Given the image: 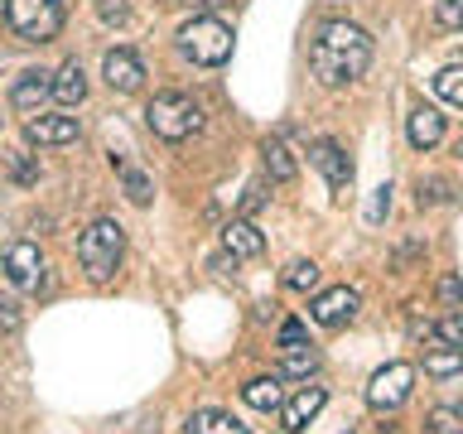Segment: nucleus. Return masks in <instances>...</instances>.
I'll list each match as a JSON object with an SVG mask.
<instances>
[{
  "label": "nucleus",
  "instance_id": "nucleus-1",
  "mask_svg": "<svg viewBox=\"0 0 463 434\" xmlns=\"http://www.w3.org/2000/svg\"><path fill=\"white\" fill-rule=\"evenodd\" d=\"M309 68H314V78L324 87L357 82L362 72L372 68V34L357 29V24H347V20L324 24L318 39H314V49H309Z\"/></svg>",
  "mask_w": 463,
  "mask_h": 434
},
{
  "label": "nucleus",
  "instance_id": "nucleus-2",
  "mask_svg": "<svg viewBox=\"0 0 463 434\" xmlns=\"http://www.w3.org/2000/svg\"><path fill=\"white\" fill-rule=\"evenodd\" d=\"M121 256H126V227L116 222V217H97L78 241L82 270L92 275V280H111L116 266H121Z\"/></svg>",
  "mask_w": 463,
  "mask_h": 434
},
{
  "label": "nucleus",
  "instance_id": "nucleus-3",
  "mask_svg": "<svg viewBox=\"0 0 463 434\" xmlns=\"http://www.w3.org/2000/svg\"><path fill=\"white\" fill-rule=\"evenodd\" d=\"M145 121H150V130L159 140H188L203 126V111H198V101L184 97V92H159L150 107H145Z\"/></svg>",
  "mask_w": 463,
  "mask_h": 434
},
{
  "label": "nucleus",
  "instance_id": "nucleus-4",
  "mask_svg": "<svg viewBox=\"0 0 463 434\" xmlns=\"http://www.w3.org/2000/svg\"><path fill=\"white\" fill-rule=\"evenodd\" d=\"M179 49L194 58V63H203V68L227 63L232 58V24L213 20V14H198V20H188L179 29Z\"/></svg>",
  "mask_w": 463,
  "mask_h": 434
},
{
  "label": "nucleus",
  "instance_id": "nucleus-5",
  "mask_svg": "<svg viewBox=\"0 0 463 434\" xmlns=\"http://www.w3.org/2000/svg\"><path fill=\"white\" fill-rule=\"evenodd\" d=\"M5 24L24 43H49L63 29V5L58 0H5Z\"/></svg>",
  "mask_w": 463,
  "mask_h": 434
},
{
  "label": "nucleus",
  "instance_id": "nucleus-6",
  "mask_svg": "<svg viewBox=\"0 0 463 434\" xmlns=\"http://www.w3.org/2000/svg\"><path fill=\"white\" fill-rule=\"evenodd\" d=\"M411 386H415V367H411V362H391V367H382L372 376L367 405H372V410H382V415H391V410H401V405L411 401Z\"/></svg>",
  "mask_w": 463,
  "mask_h": 434
},
{
  "label": "nucleus",
  "instance_id": "nucleus-7",
  "mask_svg": "<svg viewBox=\"0 0 463 434\" xmlns=\"http://www.w3.org/2000/svg\"><path fill=\"white\" fill-rule=\"evenodd\" d=\"M353 314H357V289H347V285L324 289V295L309 304V318H314V324H324V328H343Z\"/></svg>",
  "mask_w": 463,
  "mask_h": 434
},
{
  "label": "nucleus",
  "instance_id": "nucleus-8",
  "mask_svg": "<svg viewBox=\"0 0 463 434\" xmlns=\"http://www.w3.org/2000/svg\"><path fill=\"white\" fill-rule=\"evenodd\" d=\"M309 159H314L318 169H324V179H328V188H333L338 198L347 193V188H353V159L343 155V145H338V140H318Z\"/></svg>",
  "mask_w": 463,
  "mask_h": 434
},
{
  "label": "nucleus",
  "instance_id": "nucleus-9",
  "mask_svg": "<svg viewBox=\"0 0 463 434\" xmlns=\"http://www.w3.org/2000/svg\"><path fill=\"white\" fill-rule=\"evenodd\" d=\"M5 275H10V285L34 289V285L43 280V256H39V246H34V241H14L10 251H5Z\"/></svg>",
  "mask_w": 463,
  "mask_h": 434
},
{
  "label": "nucleus",
  "instance_id": "nucleus-10",
  "mask_svg": "<svg viewBox=\"0 0 463 434\" xmlns=\"http://www.w3.org/2000/svg\"><path fill=\"white\" fill-rule=\"evenodd\" d=\"M78 130H82L78 116H53V111H39L24 121V136L34 145H68V140H78Z\"/></svg>",
  "mask_w": 463,
  "mask_h": 434
},
{
  "label": "nucleus",
  "instance_id": "nucleus-11",
  "mask_svg": "<svg viewBox=\"0 0 463 434\" xmlns=\"http://www.w3.org/2000/svg\"><path fill=\"white\" fill-rule=\"evenodd\" d=\"M324 401H328V391L324 386H304L299 396H289L285 405H280V429H289V434H299L309 420L324 410Z\"/></svg>",
  "mask_w": 463,
  "mask_h": 434
},
{
  "label": "nucleus",
  "instance_id": "nucleus-12",
  "mask_svg": "<svg viewBox=\"0 0 463 434\" xmlns=\"http://www.w3.org/2000/svg\"><path fill=\"white\" fill-rule=\"evenodd\" d=\"M49 97H53V72H43V68L20 72V78H14V87H10V101H14L20 111H39Z\"/></svg>",
  "mask_w": 463,
  "mask_h": 434
},
{
  "label": "nucleus",
  "instance_id": "nucleus-13",
  "mask_svg": "<svg viewBox=\"0 0 463 434\" xmlns=\"http://www.w3.org/2000/svg\"><path fill=\"white\" fill-rule=\"evenodd\" d=\"M101 78H107L116 92H136V87L145 82V63L130 49H111L107 63H101Z\"/></svg>",
  "mask_w": 463,
  "mask_h": 434
},
{
  "label": "nucleus",
  "instance_id": "nucleus-14",
  "mask_svg": "<svg viewBox=\"0 0 463 434\" xmlns=\"http://www.w3.org/2000/svg\"><path fill=\"white\" fill-rule=\"evenodd\" d=\"M222 251H227V256H237V260H251V256L266 251V237H260V227H256V222L237 217V222H227V227H222Z\"/></svg>",
  "mask_w": 463,
  "mask_h": 434
},
{
  "label": "nucleus",
  "instance_id": "nucleus-15",
  "mask_svg": "<svg viewBox=\"0 0 463 434\" xmlns=\"http://www.w3.org/2000/svg\"><path fill=\"white\" fill-rule=\"evenodd\" d=\"M411 145L415 150H434V145L444 140V116H439V107H415L411 111Z\"/></svg>",
  "mask_w": 463,
  "mask_h": 434
},
{
  "label": "nucleus",
  "instance_id": "nucleus-16",
  "mask_svg": "<svg viewBox=\"0 0 463 434\" xmlns=\"http://www.w3.org/2000/svg\"><path fill=\"white\" fill-rule=\"evenodd\" d=\"M241 401L251 405V410H280L285 405V376H256V382H246Z\"/></svg>",
  "mask_w": 463,
  "mask_h": 434
},
{
  "label": "nucleus",
  "instance_id": "nucleus-17",
  "mask_svg": "<svg viewBox=\"0 0 463 434\" xmlns=\"http://www.w3.org/2000/svg\"><path fill=\"white\" fill-rule=\"evenodd\" d=\"M188 434H251V429H246L237 415L213 410V405H208V410H194V415H188Z\"/></svg>",
  "mask_w": 463,
  "mask_h": 434
},
{
  "label": "nucleus",
  "instance_id": "nucleus-18",
  "mask_svg": "<svg viewBox=\"0 0 463 434\" xmlns=\"http://www.w3.org/2000/svg\"><path fill=\"white\" fill-rule=\"evenodd\" d=\"M53 97L63 101V107H78V101L87 97V78H82V63H78V58H68V63L53 72Z\"/></svg>",
  "mask_w": 463,
  "mask_h": 434
},
{
  "label": "nucleus",
  "instance_id": "nucleus-19",
  "mask_svg": "<svg viewBox=\"0 0 463 434\" xmlns=\"http://www.w3.org/2000/svg\"><path fill=\"white\" fill-rule=\"evenodd\" d=\"M111 165H116V174H121V184H126V198L145 208V203L155 198V179H150L140 165H130V159H111Z\"/></svg>",
  "mask_w": 463,
  "mask_h": 434
},
{
  "label": "nucleus",
  "instance_id": "nucleus-20",
  "mask_svg": "<svg viewBox=\"0 0 463 434\" xmlns=\"http://www.w3.org/2000/svg\"><path fill=\"white\" fill-rule=\"evenodd\" d=\"M260 155H266V174H270L275 184H289V179H295V159H289L285 140H266V145H260Z\"/></svg>",
  "mask_w": 463,
  "mask_h": 434
},
{
  "label": "nucleus",
  "instance_id": "nucleus-21",
  "mask_svg": "<svg viewBox=\"0 0 463 434\" xmlns=\"http://www.w3.org/2000/svg\"><path fill=\"white\" fill-rule=\"evenodd\" d=\"M425 372L430 376H458L463 372V347H434V353H425Z\"/></svg>",
  "mask_w": 463,
  "mask_h": 434
},
{
  "label": "nucleus",
  "instance_id": "nucleus-22",
  "mask_svg": "<svg viewBox=\"0 0 463 434\" xmlns=\"http://www.w3.org/2000/svg\"><path fill=\"white\" fill-rule=\"evenodd\" d=\"M434 92H439L449 107H463V68H444L439 78H434Z\"/></svg>",
  "mask_w": 463,
  "mask_h": 434
},
{
  "label": "nucleus",
  "instance_id": "nucleus-23",
  "mask_svg": "<svg viewBox=\"0 0 463 434\" xmlns=\"http://www.w3.org/2000/svg\"><path fill=\"white\" fill-rule=\"evenodd\" d=\"M285 285L299 289V295H309V289L318 285V266H314V260H295V266L285 270Z\"/></svg>",
  "mask_w": 463,
  "mask_h": 434
},
{
  "label": "nucleus",
  "instance_id": "nucleus-24",
  "mask_svg": "<svg viewBox=\"0 0 463 434\" xmlns=\"http://www.w3.org/2000/svg\"><path fill=\"white\" fill-rule=\"evenodd\" d=\"M430 434H463V410H449V405L430 410Z\"/></svg>",
  "mask_w": 463,
  "mask_h": 434
},
{
  "label": "nucleus",
  "instance_id": "nucleus-25",
  "mask_svg": "<svg viewBox=\"0 0 463 434\" xmlns=\"http://www.w3.org/2000/svg\"><path fill=\"white\" fill-rule=\"evenodd\" d=\"M318 367V357L309 353V347H299V353H289L285 357V367H280V376H309Z\"/></svg>",
  "mask_w": 463,
  "mask_h": 434
},
{
  "label": "nucleus",
  "instance_id": "nucleus-26",
  "mask_svg": "<svg viewBox=\"0 0 463 434\" xmlns=\"http://www.w3.org/2000/svg\"><path fill=\"white\" fill-rule=\"evenodd\" d=\"M280 347H285V353H299V347H309V333H304L299 318H289V324H280Z\"/></svg>",
  "mask_w": 463,
  "mask_h": 434
},
{
  "label": "nucleus",
  "instance_id": "nucleus-27",
  "mask_svg": "<svg viewBox=\"0 0 463 434\" xmlns=\"http://www.w3.org/2000/svg\"><path fill=\"white\" fill-rule=\"evenodd\" d=\"M434 20L444 29H463V0H439V5H434Z\"/></svg>",
  "mask_w": 463,
  "mask_h": 434
},
{
  "label": "nucleus",
  "instance_id": "nucleus-28",
  "mask_svg": "<svg viewBox=\"0 0 463 434\" xmlns=\"http://www.w3.org/2000/svg\"><path fill=\"white\" fill-rule=\"evenodd\" d=\"M434 333H439V338H444L449 347H463V314H449Z\"/></svg>",
  "mask_w": 463,
  "mask_h": 434
},
{
  "label": "nucleus",
  "instance_id": "nucleus-29",
  "mask_svg": "<svg viewBox=\"0 0 463 434\" xmlns=\"http://www.w3.org/2000/svg\"><path fill=\"white\" fill-rule=\"evenodd\" d=\"M444 198H449L444 179H420V208H425V203H444Z\"/></svg>",
  "mask_w": 463,
  "mask_h": 434
},
{
  "label": "nucleus",
  "instance_id": "nucleus-30",
  "mask_svg": "<svg viewBox=\"0 0 463 434\" xmlns=\"http://www.w3.org/2000/svg\"><path fill=\"white\" fill-rule=\"evenodd\" d=\"M386 208H391V184H382V188L372 193V203H367V222H382Z\"/></svg>",
  "mask_w": 463,
  "mask_h": 434
},
{
  "label": "nucleus",
  "instance_id": "nucleus-31",
  "mask_svg": "<svg viewBox=\"0 0 463 434\" xmlns=\"http://www.w3.org/2000/svg\"><path fill=\"white\" fill-rule=\"evenodd\" d=\"M0 328H5V333L20 328V304H14V299H0Z\"/></svg>",
  "mask_w": 463,
  "mask_h": 434
},
{
  "label": "nucleus",
  "instance_id": "nucleus-32",
  "mask_svg": "<svg viewBox=\"0 0 463 434\" xmlns=\"http://www.w3.org/2000/svg\"><path fill=\"white\" fill-rule=\"evenodd\" d=\"M101 20H107V24H121V20H126V0H101Z\"/></svg>",
  "mask_w": 463,
  "mask_h": 434
},
{
  "label": "nucleus",
  "instance_id": "nucleus-33",
  "mask_svg": "<svg viewBox=\"0 0 463 434\" xmlns=\"http://www.w3.org/2000/svg\"><path fill=\"white\" fill-rule=\"evenodd\" d=\"M260 203H266V184H251V188H246V198H241V208H246V212H256Z\"/></svg>",
  "mask_w": 463,
  "mask_h": 434
},
{
  "label": "nucleus",
  "instance_id": "nucleus-34",
  "mask_svg": "<svg viewBox=\"0 0 463 434\" xmlns=\"http://www.w3.org/2000/svg\"><path fill=\"white\" fill-rule=\"evenodd\" d=\"M439 299H449V304H463V285L449 275V280H439Z\"/></svg>",
  "mask_w": 463,
  "mask_h": 434
},
{
  "label": "nucleus",
  "instance_id": "nucleus-35",
  "mask_svg": "<svg viewBox=\"0 0 463 434\" xmlns=\"http://www.w3.org/2000/svg\"><path fill=\"white\" fill-rule=\"evenodd\" d=\"M14 179L29 184V179H34V165H29V159H20V165H14Z\"/></svg>",
  "mask_w": 463,
  "mask_h": 434
},
{
  "label": "nucleus",
  "instance_id": "nucleus-36",
  "mask_svg": "<svg viewBox=\"0 0 463 434\" xmlns=\"http://www.w3.org/2000/svg\"><path fill=\"white\" fill-rule=\"evenodd\" d=\"M184 5H208L213 10V5H227V0H184Z\"/></svg>",
  "mask_w": 463,
  "mask_h": 434
},
{
  "label": "nucleus",
  "instance_id": "nucleus-37",
  "mask_svg": "<svg viewBox=\"0 0 463 434\" xmlns=\"http://www.w3.org/2000/svg\"><path fill=\"white\" fill-rule=\"evenodd\" d=\"M458 155H463V140H458Z\"/></svg>",
  "mask_w": 463,
  "mask_h": 434
}]
</instances>
